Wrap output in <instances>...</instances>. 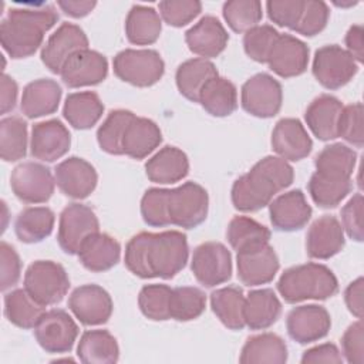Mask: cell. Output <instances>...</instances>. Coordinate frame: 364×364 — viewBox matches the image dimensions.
Masks as SVG:
<instances>
[{
  "label": "cell",
  "instance_id": "obj_1",
  "mask_svg": "<svg viewBox=\"0 0 364 364\" xmlns=\"http://www.w3.org/2000/svg\"><path fill=\"white\" fill-rule=\"evenodd\" d=\"M188 256V240L182 232H141L127 243L124 262L141 279H172L185 267Z\"/></svg>",
  "mask_w": 364,
  "mask_h": 364
},
{
  "label": "cell",
  "instance_id": "obj_2",
  "mask_svg": "<svg viewBox=\"0 0 364 364\" xmlns=\"http://www.w3.org/2000/svg\"><path fill=\"white\" fill-rule=\"evenodd\" d=\"M294 179L291 165L280 156H264L232 186V203L240 212H255L267 206L273 196Z\"/></svg>",
  "mask_w": 364,
  "mask_h": 364
},
{
  "label": "cell",
  "instance_id": "obj_3",
  "mask_svg": "<svg viewBox=\"0 0 364 364\" xmlns=\"http://www.w3.org/2000/svg\"><path fill=\"white\" fill-rule=\"evenodd\" d=\"M58 20L54 6L10 9L7 18L0 24V41L3 50L11 58L33 55L48 31Z\"/></svg>",
  "mask_w": 364,
  "mask_h": 364
},
{
  "label": "cell",
  "instance_id": "obj_4",
  "mask_svg": "<svg viewBox=\"0 0 364 364\" xmlns=\"http://www.w3.org/2000/svg\"><path fill=\"white\" fill-rule=\"evenodd\" d=\"M277 290L287 303L303 300H326L338 291L334 273L324 264L306 263L284 270L277 282Z\"/></svg>",
  "mask_w": 364,
  "mask_h": 364
},
{
  "label": "cell",
  "instance_id": "obj_5",
  "mask_svg": "<svg viewBox=\"0 0 364 364\" xmlns=\"http://www.w3.org/2000/svg\"><path fill=\"white\" fill-rule=\"evenodd\" d=\"M26 291L41 306L60 303L68 291L70 279L65 269L53 260H36L24 273Z\"/></svg>",
  "mask_w": 364,
  "mask_h": 364
},
{
  "label": "cell",
  "instance_id": "obj_6",
  "mask_svg": "<svg viewBox=\"0 0 364 364\" xmlns=\"http://www.w3.org/2000/svg\"><path fill=\"white\" fill-rule=\"evenodd\" d=\"M208 206V192L196 182H185L178 188L168 189L166 213L169 225L193 229L206 219Z\"/></svg>",
  "mask_w": 364,
  "mask_h": 364
},
{
  "label": "cell",
  "instance_id": "obj_7",
  "mask_svg": "<svg viewBox=\"0 0 364 364\" xmlns=\"http://www.w3.org/2000/svg\"><path fill=\"white\" fill-rule=\"evenodd\" d=\"M115 75L135 87H151L156 84L164 73L165 63L155 50L127 48L119 51L112 61Z\"/></svg>",
  "mask_w": 364,
  "mask_h": 364
},
{
  "label": "cell",
  "instance_id": "obj_8",
  "mask_svg": "<svg viewBox=\"0 0 364 364\" xmlns=\"http://www.w3.org/2000/svg\"><path fill=\"white\" fill-rule=\"evenodd\" d=\"M313 75L327 90L346 85L358 71L357 61L337 44L320 47L313 58Z\"/></svg>",
  "mask_w": 364,
  "mask_h": 364
},
{
  "label": "cell",
  "instance_id": "obj_9",
  "mask_svg": "<svg viewBox=\"0 0 364 364\" xmlns=\"http://www.w3.org/2000/svg\"><path fill=\"white\" fill-rule=\"evenodd\" d=\"M95 232H100V222L90 206L74 202L63 209L57 240L65 253L78 255L82 242Z\"/></svg>",
  "mask_w": 364,
  "mask_h": 364
},
{
  "label": "cell",
  "instance_id": "obj_10",
  "mask_svg": "<svg viewBox=\"0 0 364 364\" xmlns=\"http://www.w3.org/2000/svg\"><path fill=\"white\" fill-rule=\"evenodd\" d=\"M77 336L78 326L71 316L61 309L44 311L34 326L37 343L43 350L53 354L71 351Z\"/></svg>",
  "mask_w": 364,
  "mask_h": 364
},
{
  "label": "cell",
  "instance_id": "obj_11",
  "mask_svg": "<svg viewBox=\"0 0 364 364\" xmlns=\"http://www.w3.org/2000/svg\"><path fill=\"white\" fill-rule=\"evenodd\" d=\"M240 101L243 109L250 115L272 118L282 108L283 90L276 78L266 73H259L242 85Z\"/></svg>",
  "mask_w": 364,
  "mask_h": 364
},
{
  "label": "cell",
  "instance_id": "obj_12",
  "mask_svg": "<svg viewBox=\"0 0 364 364\" xmlns=\"http://www.w3.org/2000/svg\"><path fill=\"white\" fill-rule=\"evenodd\" d=\"M54 185L50 169L38 162L18 164L10 176L13 193L24 203L47 202L54 193Z\"/></svg>",
  "mask_w": 364,
  "mask_h": 364
},
{
  "label": "cell",
  "instance_id": "obj_13",
  "mask_svg": "<svg viewBox=\"0 0 364 364\" xmlns=\"http://www.w3.org/2000/svg\"><path fill=\"white\" fill-rule=\"evenodd\" d=\"M191 270L205 287L222 284L232 276V255L219 242H205L193 250Z\"/></svg>",
  "mask_w": 364,
  "mask_h": 364
},
{
  "label": "cell",
  "instance_id": "obj_14",
  "mask_svg": "<svg viewBox=\"0 0 364 364\" xmlns=\"http://www.w3.org/2000/svg\"><path fill=\"white\" fill-rule=\"evenodd\" d=\"M88 48L84 30L73 23H63L41 48L43 64L54 74H60L65 61L77 51Z\"/></svg>",
  "mask_w": 364,
  "mask_h": 364
},
{
  "label": "cell",
  "instance_id": "obj_15",
  "mask_svg": "<svg viewBox=\"0 0 364 364\" xmlns=\"http://www.w3.org/2000/svg\"><path fill=\"white\" fill-rule=\"evenodd\" d=\"M68 307L84 326H98L108 321L112 314V299L98 284L77 287L68 297Z\"/></svg>",
  "mask_w": 364,
  "mask_h": 364
},
{
  "label": "cell",
  "instance_id": "obj_16",
  "mask_svg": "<svg viewBox=\"0 0 364 364\" xmlns=\"http://www.w3.org/2000/svg\"><path fill=\"white\" fill-rule=\"evenodd\" d=\"M60 75L70 88L97 85L108 75V61L101 53L84 48L65 61Z\"/></svg>",
  "mask_w": 364,
  "mask_h": 364
},
{
  "label": "cell",
  "instance_id": "obj_17",
  "mask_svg": "<svg viewBox=\"0 0 364 364\" xmlns=\"http://www.w3.org/2000/svg\"><path fill=\"white\" fill-rule=\"evenodd\" d=\"M54 179L65 196L84 199L94 192L98 175L95 168L85 159L70 156L55 166Z\"/></svg>",
  "mask_w": 364,
  "mask_h": 364
},
{
  "label": "cell",
  "instance_id": "obj_18",
  "mask_svg": "<svg viewBox=\"0 0 364 364\" xmlns=\"http://www.w3.org/2000/svg\"><path fill=\"white\" fill-rule=\"evenodd\" d=\"M330 327L331 318L328 311L317 304L294 307L286 318L287 333L299 344L313 343L326 337Z\"/></svg>",
  "mask_w": 364,
  "mask_h": 364
},
{
  "label": "cell",
  "instance_id": "obj_19",
  "mask_svg": "<svg viewBox=\"0 0 364 364\" xmlns=\"http://www.w3.org/2000/svg\"><path fill=\"white\" fill-rule=\"evenodd\" d=\"M237 277L246 286H260L272 282L280 267L274 249L266 243L263 246L237 252Z\"/></svg>",
  "mask_w": 364,
  "mask_h": 364
},
{
  "label": "cell",
  "instance_id": "obj_20",
  "mask_svg": "<svg viewBox=\"0 0 364 364\" xmlns=\"http://www.w3.org/2000/svg\"><path fill=\"white\" fill-rule=\"evenodd\" d=\"M71 145V135L58 119L37 122L31 129L30 152L36 159L54 162L64 156Z\"/></svg>",
  "mask_w": 364,
  "mask_h": 364
},
{
  "label": "cell",
  "instance_id": "obj_21",
  "mask_svg": "<svg viewBox=\"0 0 364 364\" xmlns=\"http://www.w3.org/2000/svg\"><path fill=\"white\" fill-rule=\"evenodd\" d=\"M269 215L273 228L282 232H294L307 225L311 208L300 189H293L277 196L269 203Z\"/></svg>",
  "mask_w": 364,
  "mask_h": 364
},
{
  "label": "cell",
  "instance_id": "obj_22",
  "mask_svg": "<svg viewBox=\"0 0 364 364\" xmlns=\"http://www.w3.org/2000/svg\"><path fill=\"white\" fill-rule=\"evenodd\" d=\"M267 64L274 74L283 78L297 77L307 70L309 47L294 36L280 34L269 54Z\"/></svg>",
  "mask_w": 364,
  "mask_h": 364
},
{
  "label": "cell",
  "instance_id": "obj_23",
  "mask_svg": "<svg viewBox=\"0 0 364 364\" xmlns=\"http://www.w3.org/2000/svg\"><path fill=\"white\" fill-rule=\"evenodd\" d=\"M344 242V229L338 219L331 215H324L309 228L306 250L309 257L326 260L341 252Z\"/></svg>",
  "mask_w": 364,
  "mask_h": 364
},
{
  "label": "cell",
  "instance_id": "obj_24",
  "mask_svg": "<svg viewBox=\"0 0 364 364\" xmlns=\"http://www.w3.org/2000/svg\"><path fill=\"white\" fill-rule=\"evenodd\" d=\"M272 148L286 161H300L311 152L313 142L297 118H282L273 128Z\"/></svg>",
  "mask_w": 364,
  "mask_h": 364
},
{
  "label": "cell",
  "instance_id": "obj_25",
  "mask_svg": "<svg viewBox=\"0 0 364 364\" xmlns=\"http://www.w3.org/2000/svg\"><path fill=\"white\" fill-rule=\"evenodd\" d=\"M185 41L193 54L206 60L226 48L229 34L216 17L205 16L185 33Z\"/></svg>",
  "mask_w": 364,
  "mask_h": 364
},
{
  "label": "cell",
  "instance_id": "obj_26",
  "mask_svg": "<svg viewBox=\"0 0 364 364\" xmlns=\"http://www.w3.org/2000/svg\"><path fill=\"white\" fill-rule=\"evenodd\" d=\"M341 109L343 104L338 98L321 94L310 102L304 119L314 136L321 141H330L338 136V118Z\"/></svg>",
  "mask_w": 364,
  "mask_h": 364
},
{
  "label": "cell",
  "instance_id": "obj_27",
  "mask_svg": "<svg viewBox=\"0 0 364 364\" xmlns=\"http://www.w3.org/2000/svg\"><path fill=\"white\" fill-rule=\"evenodd\" d=\"M61 87L50 78H40L28 82L21 95L20 108L27 118H38L54 114L61 100Z\"/></svg>",
  "mask_w": 364,
  "mask_h": 364
},
{
  "label": "cell",
  "instance_id": "obj_28",
  "mask_svg": "<svg viewBox=\"0 0 364 364\" xmlns=\"http://www.w3.org/2000/svg\"><path fill=\"white\" fill-rule=\"evenodd\" d=\"M121 256L119 243L107 233L95 232L81 245L78 259L81 264L91 272H105L114 267Z\"/></svg>",
  "mask_w": 364,
  "mask_h": 364
},
{
  "label": "cell",
  "instance_id": "obj_29",
  "mask_svg": "<svg viewBox=\"0 0 364 364\" xmlns=\"http://www.w3.org/2000/svg\"><path fill=\"white\" fill-rule=\"evenodd\" d=\"M189 172V161L183 151L176 146H164L145 164V173L155 183H175Z\"/></svg>",
  "mask_w": 364,
  "mask_h": 364
},
{
  "label": "cell",
  "instance_id": "obj_30",
  "mask_svg": "<svg viewBox=\"0 0 364 364\" xmlns=\"http://www.w3.org/2000/svg\"><path fill=\"white\" fill-rule=\"evenodd\" d=\"M282 313V303L272 289L252 290L245 297L243 318L250 330H264L274 324Z\"/></svg>",
  "mask_w": 364,
  "mask_h": 364
},
{
  "label": "cell",
  "instance_id": "obj_31",
  "mask_svg": "<svg viewBox=\"0 0 364 364\" xmlns=\"http://www.w3.org/2000/svg\"><path fill=\"white\" fill-rule=\"evenodd\" d=\"M162 142V132L159 127L148 118L135 117L128 125L124 139L122 151L134 159H144Z\"/></svg>",
  "mask_w": 364,
  "mask_h": 364
},
{
  "label": "cell",
  "instance_id": "obj_32",
  "mask_svg": "<svg viewBox=\"0 0 364 364\" xmlns=\"http://www.w3.org/2000/svg\"><path fill=\"white\" fill-rule=\"evenodd\" d=\"M104 112V104L94 91H81L71 92L67 95L63 115L77 129H90L92 128Z\"/></svg>",
  "mask_w": 364,
  "mask_h": 364
},
{
  "label": "cell",
  "instance_id": "obj_33",
  "mask_svg": "<svg viewBox=\"0 0 364 364\" xmlns=\"http://www.w3.org/2000/svg\"><path fill=\"white\" fill-rule=\"evenodd\" d=\"M77 355L85 364H114L119 358V347L109 331L87 330L78 341Z\"/></svg>",
  "mask_w": 364,
  "mask_h": 364
},
{
  "label": "cell",
  "instance_id": "obj_34",
  "mask_svg": "<svg viewBox=\"0 0 364 364\" xmlns=\"http://www.w3.org/2000/svg\"><path fill=\"white\" fill-rule=\"evenodd\" d=\"M239 361L243 364H284L287 361V346L274 333H262L246 340Z\"/></svg>",
  "mask_w": 364,
  "mask_h": 364
},
{
  "label": "cell",
  "instance_id": "obj_35",
  "mask_svg": "<svg viewBox=\"0 0 364 364\" xmlns=\"http://www.w3.org/2000/svg\"><path fill=\"white\" fill-rule=\"evenodd\" d=\"M162 30V23L155 9L135 4L128 11L125 18V34L129 43L136 46L154 44Z\"/></svg>",
  "mask_w": 364,
  "mask_h": 364
},
{
  "label": "cell",
  "instance_id": "obj_36",
  "mask_svg": "<svg viewBox=\"0 0 364 364\" xmlns=\"http://www.w3.org/2000/svg\"><path fill=\"white\" fill-rule=\"evenodd\" d=\"M219 75L216 65L205 58H191L183 61L175 74L179 92L189 101L198 102L205 84Z\"/></svg>",
  "mask_w": 364,
  "mask_h": 364
},
{
  "label": "cell",
  "instance_id": "obj_37",
  "mask_svg": "<svg viewBox=\"0 0 364 364\" xmlns=\"http://www.w3.org/2000/svg\"><path fill=\"white\" fill-rule=\"evenodd\" d=\"M198 102L213 117H228L237 108L236 87L228 78L216 75L205 84Z\"/></svg>",
  "mask_w": 364,
  "mask_h": 364
},
{
  "label": "cell",
  "instance_id": "obj_38",
  "mask_svg": "<svg viewBox=\"0 0 364 364\" xmlns=\"http://www.w3.org/2000/svg\"><path fill=\"white\" fill-rule=\"evenodd\" d=\"M55 215L47 206L23 209L14 222V232L23 243H38L51 235Z\"/></svg>",
  "mask_w": 364,
  "mask_h": 364
},
{
  "label": "cell",
  "instance_id": "obj_39",
  "mask_svg": "<svg viewBox=\"0 0 364 364\" xmlns=\"http://www.w3.org/2000/svg\"><path fill=\"white\" fill-rule=\"evenodd\" d=\"M210 307L216 317L230 330H242L245 327L243 290L236 286H228L212 291Z\"/></svg>",
  "mask_w": 364,
  "mask_h": 364
},
{
  "label": "cell",
  "instance_id": "obj_40",
  "mask_svg": "<svg viewBox=\"0 0 364 364\" xmlns=\"http://www.w3.org/2000/svg\"><path fill=\"white\" fill-rule=\"evenodd\" d=\"M270 230L257 220L247 216H235L226 230V237L236 252L255 249L269 243Z\"/></svg>",
  "mask_w": 364,
  "mask_h": 364
},
{
  "label": "cell",
  "instance_id": "obj_41",
  "mask_svg": "<svg viewBox=\"0 0 364 364\" xmlns=\"http://www.w3.org/2000/svg\"><path fill=\"white\" fill-rule=\"evenodd\" d=\"M44 311V306L38 304L24 287L4 294V316L20 328H34Z\"/></svg>",
  "mask_w": 364,
  "mask_h": 364
},
{
  "label": "cell",
  "instance_id": "obj_42",
  "mask_svg": "<svg viewBox=\"0 0 364 364\" xmlns=\"http://www.w3.org/2000/svg\"><path fill=\"white\" fill-rule=\"evenodd\" d=\"M309 193L320 208H336L351 191L350 178L330 176L314 172L309 181Z\"/></svg>",
  "mask_w": 364,
  "mask_h": 364
},
{
  "label": "cell",
  "instance_id": "obj_43",
  "mask_svg": "<svg viewBox=\"0 0 364 364\" xmlns=\"http://www.w3.org/2000/svg\"><path fill=\"white\" fill-rule=\"evenodd\" d=\"M357 154L344 144H331L324 146L314 159L316 172L330 176L351 178L355 168Z\"/></svg>",
  "mask_w": 364,
  "mask_h": 364
},
{
  "label": "cell",
  "instance_id": "obj_44",
  "mask_svg": "<svg viewBox=\"0 0 364 364\" xmlns=\"http://www.w3.org/2000/svg\"><path fill=\"white\" fill-rule=\"evenodd\" d=\"M136 115L128 109H114L97 131L100 148L111 155H122V139L131 121Z\"/></svg>",
  "mask_w": 364,
  "mask_h": 364
},
{
  "label": "cell",
  "instance_id": "obj_45",
  "mask_svg": "<svg viewBox=\"0 0 364 364\" xmlns=\"http://www.w3.org/2000/svg\"><path fill=\"white\" fill-rule=\"evenodd\" d=\"M0 154L6 162H14L27 154V122L20 117L0 121Z\"/></svg>",
  "mask_w": 364,
  "mask_h": 364
},
{
  "label": "cell",
  "instance_id": "obj_46",
  "mask_svg": "<svg viewBox=\"0 0 364 364\" xmlns=\"http://www.w3.org/2000/svg\"><path fill=\"white\" fill-rule=\"evenodd\" d=\"M206 307L205 293L192 286H183L172 289L169 311L171 318L178 321H191L198 318Z\"/></svg>",
  "mask_w": 364,
  "mask_h": 364
},
{
  "label": "cell",
  "instance_id": "obj_47",
  "mask_svg": "<svg viewBox=\"0 0 364 364\" xmlns=\"http://www.w3.org/2000/svg\"><path fill=\"white\" fill-rule=\"evenodd\" d=\"M223 17L236 33H246L262 20V3L257 0H230L223 4Z\"/></svg>",
  "mask_w": 364,
  "mask_h": 364
},
{
  "label": "cell",
  "instance_id": "obj_48",
  "mask_svg": "<svg viewBox=\"0 0 364 364\" xmlns=\"http://www.w3.org/2000/svg\"><path fill=\"white\" fill-rule=\"evenodd\" d=\"M172 289L166 284H146L138 296V306L142 314L154 321L171 318L169 303Z\"/></svg>",
  "mask_w": 364,
  "mask_h": 364
},
{
  "label": "cell",
  "instance_id": "obj_49",
  "mask_svg": "<svg viewBox=\"0 0 364 364\" xmlns=\"http://www.w3.org/2000/svg\"><path fill=\"white\" fill-rule=\"evenodd\" d=\"M280 33L269 24L256 26L243 36L245 53L257 63H267L269 54L276 44Z\"/></svg>",
  "mask_w": 364,
  "mask_h": 364
},
{
  "label": "cell",
  "instance_id": "obj_50",
  "mask_svg": "<svg viewBox=\"0 0 364 364\" xmlns=\"http://www.w3.org/2000/svg\"><path fill=\"white\" fill-rule=\"evenodd\" d=\"M168 189L149 188L141 199V215L146 225L164 228L169 225L166 213Z\"/></svg>",
  "mask_w": 364,
  "mask_h": 364
},
{
  "label": "cell",
  "instance_id": "obj_51",
  "mask_svg": "<svg viewBox=\"0 0 364 364\" xmlns=\"http://www.w3.org/2000/svg\"><path fill=\"white\" fill-rule=\"evenodd\" d=\"M202 11L198 0H164L159 3V13L164 21L172 27L189 24Z\"/></svg>",
  "mask_w": 364,
  "mask_h": 364
},
{
  "label": "cell",
  "instance_id": "obj_52",
  "mask_svg": "<svg viewBox=\"0 0 364 364\" xmlns=\"http://www.w3.org/2000/svg\"><path fill=\"white\" fill-rule=\"evenodd\" d=\"M328 17L330 10L324 1H304L294 31L304 37H313L326 28Z\"/></svg>",
  "mask_w": 364,
  "mask_h": 364
},
{
  "label": "cell",
  "instance_id": "obj_53",
  "mask_svg": "<svg viewBox=\"0 0 364 364\" xmlns=\"http://www.w3.org/2000/svg\"><path fill=\"white\" fill-rule=\"evenodd\" d=\"M338 136L355 145L357 148L363 146L364 134H363V104L361 102H354L347 107H343L338 118Z\"/></svg>",
  "mask_w": 364,
  "mask_h": 364
},
{
  "label": "cell",
  "instance_id": "obj_54",
  "mask_svg": "<svg viewBox=\"0 0 364 364\" xmlns=\"http://www.w3.org/2000/svg\"><path fill=\"white\" fill-rule=\"evenodd\" d=\"M303 7V0H270L266 3L269 18L277 26L291 30H294Z\"/></svg>",
  "mask_w": 364,
  "mask_h": 364
},
{
  "label": "cell",
  "instance_id": "obj_55",
  "mask_svg": "<svg viewBox=\"0 0 364 364\" xmlns=\"http://www.w3.org/2000/svg\"><path fill=\"white\" fill-rule=\"evenodd\" d=\"M363 195L355 193L341 209L343 229L347 232L348 237L361 242L364 237L363 233Z\"/></svg>",
  "mask_w": 364,
  "mask_h": 364
},
{
  "label": "cell",
  "instance_id": "obj_56",
  "mask_svg": "<svg viewBox=\"0 0 364 364\" xmlns=\"http://www.w3.org/2000/svg\"><path fill=\"white\" fill-rule=\"evenodd\" d=\"M0 272H1V290L6 291L11 286H14L21 273V262L14 250L6 242L0 243Z\"/></svg>",
  "mask_w": 364,
  "mask_h": 364
},
{
  "label": "cell",
  "instance_id": "obj_57",
  "mask_svg": "<svg viewBox=\"0 0 364 364\" xmlns=\"http://www.w3.org/2000/svg\"><path fill=\"white\" fill-rule=\"evenodd\" d=\"M364 334H363V323L361 320L353 323L341 338L343 354L348 363L353 364H363L364 361Z\"/></svg>",
  "mask_w": 364,
  "mask_h": 364
},
{
  "label": "cell",
  "instance_id": "obj_58",
  "mask_svg": "<svg viewBox=\"0 0 364 364\" xmlns=\"http://www.w3.org/2000/svg\"><path fill=\"white\" fill-rule=\"evenodd\" d=\"M303 364H314V363H333L340 364L343 363L341 353L333 343H324L316 347H311L303 353L301 357Z\"/></svg>",
  "mask_w": 364,
  "mask_h": 364
},
{
  "label": "cell",
  "instance_id": "obj_59",
  "mask_svg": "<svg viewBox=\"0 0 364 364\" xmlns=\"http://www.w3.org/2000/svg\"><path fill=\"white\" fill-rule=\"evenodd\" d=\"M363 277L351 282L344 291V301L351 314L357 318L363 317Z\"/></svg>",
  "mask_w": 364,
  "mask_h": 364
},
{
  "label": "cell",
  "instance_id": "obj_60",
  "mask_svg": "<svg viewBox=\"0 0 364 364\" xmlns=\"http://www.w3.org/2000/svg\"><path fill=\"white\" fill-rule=\"evenodd\" d=\"M346 46H347V51L351 54V57L358 61L363 63V27L360 24H354L348 28L347 34H346Z\"/></svg>",
  "mask_w": 364,
  "mask_h": 364
},
{
  "label": "cell",
  "instance_id": "obj_61",
  "mask_svg": "<svg viewBox=\"0 0 364 364\" xmlns=\"http://www.w3.org/2000/svg\"><path fill=\"white\" fill-rule=\"evenodd\" d=\"M58 7L70 17L80 18L92 11V9L97 6V1L91 0H60L57 1Z\"/></svg>",
  "mask_w": 364,
  "mask_h": 364
},
{
  "label": "cell",
  "instance_id": "obj_62",
  "mask_svg": "<svg viewBox=\"0 0 364 364\" xmlns=\"http://www.w3.org/2000/svg\"><path fill=\"white\" fill-rule=\"evenodd\" d=\"M17 84L16 81L7 75H1V114L10 112L16 107L17 101Z\"/></svg>",
  "mask_w": 364,
  "mask_h": 364
}]
</instances>
